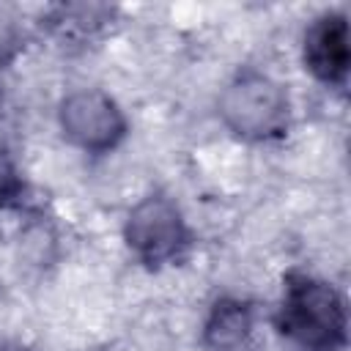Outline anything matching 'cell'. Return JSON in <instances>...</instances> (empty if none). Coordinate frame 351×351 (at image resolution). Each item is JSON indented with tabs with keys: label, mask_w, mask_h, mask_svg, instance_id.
Segmentation results:
<instances>
[{
	"label": "cell",
	"mask_w": 351,
	"mask_h": 351,
	"mask_svg": "<svg viewBox=\"0 0 351 351\" xmlns=\"http://www.w3.org/2000/svg\"><path fill=\"white\" fill-rule=\"evenodd\" d=\"M277 329L299 351H340L348 340L346 302L326 280L288 271L282 277Z\"/></svg>",
	"instance_id": "1"
},
{
	"label": "cell",
	"mask_w": 351,
	"mask_h": 351,
	"mask_svg": "<svg viewBox=\"0 0 351 351\" xmlns=\"http://www.w3.org/2000/svg\"><path fill=\"white\" fill-rule=\"evenodd\" d=\"M219 118L233 134L266 143L288 132L291 101L280 82L255 69H244L222 90Z\"/></svg>",
	"instance_id": "2"
},
{
	"label": "cell",
	"mask_w": 351,
	"mask_h": 351,
	"mask_svg": "<svg viewBox=\"0 0 351 351\" xmlns=\"http://www.w3.org/2000/svg\"><path fill=\"white\" fill-rule=\"evenodd\" d=\"M126 247L148 269L176 263L189 247V228L181 208L167 195L143 197L126 217Z\"/></svg>",
	"instance_id": "3"
},
{
	"label": "cell",
	"mask_w": 351,
	"mask_h": 351,
	"mask_svg": "<svg viewBox=\"0 0 351 351\" xmlns=\"http://www.w3.org/2000/svg\"><path fill=\"white\" fill-rule=\"evenodd\" d=\"M58 118L63 137L88 154H107L126 137V118L121 107L96 88L69 93L60 101Z\"/></svg>",
	"instance_id": "4"
},
{
	"label": "cell",
	"mask_w": 351,
	"mask_h": 351,
	"mask_svg": "<svg viewBox=\"0 0 351 351\" xmlns=\"http://www.w3.org/2000/svg\"><path fill=\"white\" fill-rule=\"evenodd\" d=\"M304 69L329 88H346L348 80V22L337 11H326L310 22L302 47Z\"/></svg>",
	"instance_id": "5"
},
{
	"label": "cell",
	"mask_w": 351,
	"mask_h": 351,
	"mask_svg": "<svg viewBox=\"0 0 351 351\" xmlns=\"http://www.w3.org/2000/svg\"><path fill=\"white\" fill-rule=\"evenodd\" d=\"M255 313L247 299L222 296L203 324V351H252Z\"/></svg>",
	"instance_id": "6"
},
{
	"label": "cell",
	"mask_w": 351,
	"mask_h": 351,
	"mask_svg": "<svg viewBox=\"0 0 351 351\" xmlns=\"http://www.w3.org/2000/svg\"><path fill=\"white\" fill-rule=\"evenodd\" d=\"M112 16L107 5H58L47 16V27L66 41H82L99 33Z\"/></svg>",
	"instance_id": "7"
},
{
	"label": "cell",
	"mask_w": 351,
	"mask_h": 351,
	"mask_svg": "<svg viewBox=\"0 0 351 351\" xmlns=\"http://www.w3.org/2000/svg\"><path fill=\"white\" fill-rule=\"evenodd\" d=\"M25 195V184L22 176L16 170V162L5 145V137L0 134V208H11L22 200Z\"/></svg>",
	"instance_id": "8"
},
{
	"label": "cell",
	"mask_w": 351,
	"mask_h": 351,
	"mask_svg": "<svg viewBox=\"0 0 351 351\" xmlns=\"http://www.w3.org/2000/svg\"><path fill=\"white\" fill-rule=\"evenodd\" d=\"M22 41H25V33H22L19 16L14 14V8L0 5V66L16 58V52L22 49Z\"/></svg>",
	"instance_id": "9"
}]
</instances>
